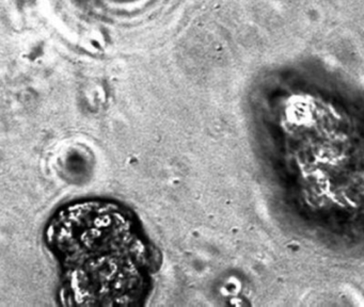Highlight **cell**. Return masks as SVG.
<instances>
[{"mask_svg": "<svg viewBox=\"0 0 364 307\" xmlns=\"http://www.w3.org/2000/svg\"><path fill=\"white\" fill-rule=\"evenodd\" d=\"M43 236L58 264L63 304L137 306L150 296L161 253L127 205L101 198L68 203Z\"/></svg>", "mask_w": 364, "mask_h": 307, "instance_id": "1", "label": "cell"}]
</instances>
